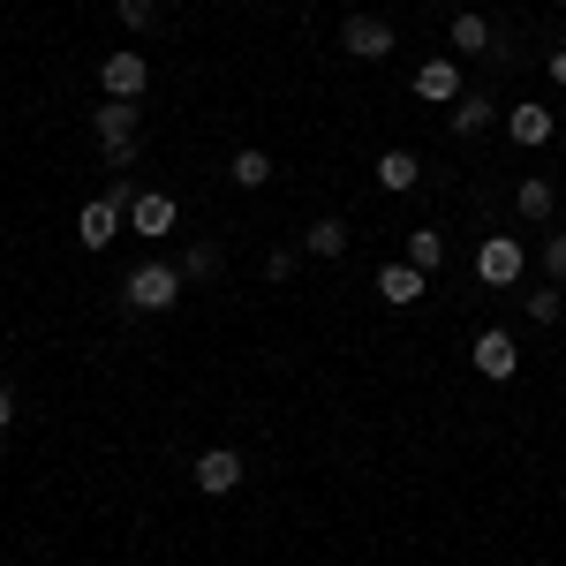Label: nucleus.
<instances>
[{
    "label": "nucleus",
    "mask_w": 566,
    "mask_h": 566,
    "mask_svg": "<svg viewBox=\"0 0 566 566\" xmlns=\"http://www.w3.org/2000/svg\"><path fill=\"white\" fill-rule=\"evenodd\" d=\"M122 303L129 310H175L181 303V264H136L122 280Z\"/></svg>",
    "instance_id": "obj_1"
},
{
    "label": "nucleus",
    "mask_w": 566,
    "mask_h": 566,
    "mask_svg": "<svg viewBox=\"0 0 566 566\" xmlns=\"http://www.w3.org/2000/svg\"><path fill=\"white\" fill-rule=\"evenodd\" d=\"M122 219H129V189H106V197H91V205H84V219H76L84 250H106V242L122 234Z\"/></svg>",
    "instance_id": "obj_2"
},
{
    "label": "nucleus",
    "mask_w": 566,
    "mask_h": 566,
    "mask_svg": "<svg viewBox=\"0 0 566 566\" xmlns=\"http://www.w3.org/2000/svg\"><path fill=\"white\" fill-rule=\"evenodd\" d=\"M340 45H348L355 61H392V23L386 15H348V23H340Z\"/></svg>",
    "instance_id": "obj_3"
},
{
    "label": "nucleus",
    "mask_w": 566,
    "mask_h": 566,
    "mask_svg": "<svg viewBox=\"0 0 566 566\" xmlns=\"http://www.w3.org/2000/svg\"><path fill=\"white\" fill-rule=\"evenodd\" d=\"M522 242H514V234H491V242H483L476 250V280L483 287H514V280H522Z\"/></svg>",
    "instance_id": "obj_4"
},
{
    "label": "nucleus",
    "mask_w": 566,
    "mask_h": 566,
    "mask_svg": "<svg viewBox=\"0 0 566 566\" xmlns=\"http://www.w3.org/2000/svg\"><path fill=\"white\" fill-rule=\"evenodd\" d=\"M234 483H242V453H234V446H205V453H197V491H205V499H227Z\"/></svg>",
    "instance_id": "obj_5"
},
{
    "label": "nucleus",
    "mask_w": 566,
    "mask_h": 566,
    "mask_svg": "<svg viewBox=\"0 0 566 566\" xmlns=\"http://www.w3.org/2000/svg\"><path fill=\"white\" fill-rule=\"evenodd\" d=\"M129 227L144 234V242H167V234H175V197H167V189H144V197H129Z\"/></svg>",
    "instance_id": "obj_6"
},
{
    "label": "nucleus",
    "mask_w": 566,
    "mask_h": 566,
    "mask_svg": "<svg viewBox=\"0 0 566 566\" xmlns=\"http://www.w3.org/2000/svg\"><path fill=\"white\" fill-rule=\"evenodd\" d=\"M98 84H106V98H144V84H151V69H144V53H106Z\"/></svg>",
    "instance_id": "obj_7"
},
{
    "label": "nucleus",
    "mask_w": 566,
    "mask_h": 566,
    "mask_svg": "<svg viewBox=\"0 0 566 566\" xmlns=\"http://www.w3.org/2000/svg\"><path fill=\"white\" fill-rule=\"evenodd\" d=\"M423 287H431V272H416V264H408V258H400V264H378V295H386L392 310L423 303Z\"/></svg>",
    "instance_id": "obj_8"
},
{
    "label": "nucleus",
    "mask_w": 566,
    "mask_h": 566,
    "mask_svg": "<svg viewBox=\"0 0 566 566\" xmlns=\"http://www.w3.org/2000/svg\"><path fill=\"white\" fill-rule=\"evenodd\" d=\"M136 122H144V98H106V106H91V129H98V144H122V136H136Z\"/></svg>",
    "instance_id": "obj_9"
},
{
    "label": "nucleus",
    "mask_w": 566,
    "mask_h": 566,
    "mask_svg": "<svg viewBox=\"0 0 566 566\" xmlns=\"http://www.w3.org/2000/svg\"><path fill=\"white\" fill-rule=\"evenodd\" d=\"M476 370L483 378H514V370H522V348L491 325V333H476Z\"/></svg>",
    "instance_id": "obj_10"
},
{
    "label": "nucleus",
    "mask_w": 566,
    "mask_h": 566,
    "mask_svg": "<svg viewBox=\"0 0 566 566\" xmlns=\"http://www.w3.org/2000/svg\"><path fill=\"white\" fill-rule=\"evenodd\" d=\"M416 98L453 106V98H461V69H453V61H423V69H416Z\"/></svg>",
    "instance_id": "obj_11"
},
{
    "label": "nucleus",
    "mask_w": 566,
    "mask_h": 566,
    "mask_svg": "<svg viewBox=\"0 0 566 566\" xmlns=\"http://www.w3.org/2000/svg\"><path fill=\"white\" fill-rule=\"evenodd\" d=\"M491 122H499V106H491L483 91H461V98H453V129L461 136H483Z\"/></svg>",
    "instance_id": "obj_12"
},
{
    "label": "nucleus",
    "mask_w": 566,
    "mask_h": 566,
    "mask_svg": "<svg viewBox=\"0 0 566 566\" xmlns=\"http://www.w3.org/2000/svg\"><path fill=\"white\" fill-rule=\"evenodd\" d=\"M506 136L536 151V144H552V114H544V106H514V114H506Z\"/></svg>",
    "instance_id": "obj_13"
},
{
    "label": "nucleus",
    "mask_w": 566,
    "mask_h": 566,
    "mask_svg": "<svg viewBox=\"0 0 566 566\" xmlns=\"http://www.w3.org/2000/svg\"><path fill=\"white\" fill-rule=\"evenodd\" d=\"M416 181H423V159H416V151H386V159H378V189L400 197V189H416Z\"/></svg>",
    "instance_id": "obj_14"
},
{
    "label": "nucleus",
    "mask_w": 566,
    "mask_h": 566,
    "mask_svg": "<svg viewBox=\"0 0 566 566\" xmlns=\"http://www.w3.org/2000/svg\"><path fill=\"white\" fill-rule=\"evenodd\" d=\"M227 175H234V189H264V181H272V159H264L258 144H242V151L227 159Z\"/></svg>",
    "instance_id": "obj_15"
},
{
    "label": "nucleus",
    "mask_w": 566,
    "mask_h": 566,
    "mask_svg": "<svg viewBox=\"0 0 566 566\" xmlns=\"http://www.w3.org/2000/svg\"><path fill=\"white\" fill-rule=\"evenodd\" d=\"M303 250H310V258H340V250H348V227H340V219H310Z\"/></svg>",
    "instance_id": "obj_16"
},
{
    "label": "nucleus",
    "mask_w": 566,
    "mask_h": 566,
    "mask_svg": "<svg viewBox=\"0 0 566 566\" xmlns=\"http://www.w3.org/2000/svg\"><path fill=\"white\" fill-rule=\"evenodd\" d=\"M408 264H416V272H438V264H446V234H438V227H408Z\"/></svg>",
    "instance_id": "obj_17"
},
{
    "label": "nucleus",
    "mask_w": 566,
    "mask_h": 566,
    "mask_svg": "<svg viewBox=\"0 0 566 566\" xmlns=\"http://www.w3.org/2000/svg\"><path fill=\"white\" fill-rule=\"evenodd\" d=\"M514 212H522V219H552V212H559V189H552V181H522Z\"/></svg>",
    "instance_id": "obj_18"
},
{
    "label": "nucleus",
    "mask_w": 566,
    "mask_h": 566,
    "mask_svg": "<svg viewBox=\"0 0 566 566\" xmlns=\"http://www.w3.org/2000/svg\"><path fill=\"white\" fill-rule=\"evenodd\" d=\"M453 45H461V53H499V45H491V23H483V15H453Z\"/></svg>",
    "instance_id": "obj_19"
},
{
    "label": "nucleus",
    "mask_w": 566,
    "mask_h": 566,
    "mask_svg": "<svg viewBox=\"0 0 566 566\" xmlns=\"http://www.w3.org/2000/svg\"><path fill=\"white\" fill-rule=\"evenodd\" d=\"M212 272H219V250H212V242H197V250L181 258V280H212Z\"/></svg>",
    "instance_id": "obj_20"
},
{
    "label": "nucleus",
    "mask_w": 566,
    "mask_h": 566,
    "mask_svg": "<svg viewBox=\"0 0 566 566\" xmlns=\"http://www.w3.org/2000/svg\"><path fill=\"white\" fill-rule=\"evenodd\" d=\"M528 317H536V325H559V287H536V295H528Z\"/></svg>",
    "instance_id": "obj_21"
},
{
    "label": "nucleus",
    "mask_w": 566,
    "mask_h": 566,
    "mask_svg": "<svg viewBox=\"0 0 566 566\" xmlns=\"http://www.w3.org/2000/svg\"><path fill=\"white\" fill-rule=\"evenodd\" d=\"M544 272H552V280H559V287H566V227H559V234H552V242H544Z\"/></svg>",
    "instance_id": "obj_22"
},
{
    "label": "nucleus",
    "mask_w": 566,
    "mask_h": 566,
    "mask_svg": "<svg viewBox=\"0 0 566 566\" xmlns=\"http://www.w3.org/2000/svg\"><path fill=\"white\" fill-rule=\"evenodd\" d=\"M264 280L287 287V280H295V250H272V258H264Z\"/></svg>",
    "instance_id": "obj_23"
},
{
    "label": "nucleus",
    "mask_w": 566,
    "mask_h": 566,
    "mask_svg": "<svg viewBox=\"0 0 566 566\" xmlns=\"http://www.w3.org/2000/svg\"><path fill=\"white\" fill-rule=\"evenodd\" d=\"M114 8H122V23H129V31H144V23H151V8H159V0H114Z\"/></svg>",
    "instance_id": "obj_24"
},
{
    "label": "nucleus",
    "mask_w": 566,
    "mask_h": 566,
    "mask_svg": "<svg viewBox=\"0 0 566 566\" xmlns=\"http://www.w3.org/2000/svg\"><path fill=\"white\" fill-rule=\"evenodd\" d=\"M106 151V167H136V136H122V144H98Z\"/></svg>",
    "instance_id": "obj_25"
},
{
    "label": "nucleus",
    "mask_w": 566,
    "mask_h": 566,
    "mask_svg": "<svg viewBox=\"0 0 566 566\" xmlns=\"http://www.w3.org/2000/svg\"><path fill=\"white\" fill-rule=\"evenodd\" d=\"M8 423H15V392L0 386V431H8Z\"/></svg>",
    "instance_id": "obj_26"
},
{
    "label": "nucleus",
    "mask_w": 566,
    "mask_h": 566,
    "mask_svg": "<svg viewBox=\"0 0 566 566\" xmlns=\"http://www.w3.org/2000/svg\"><path fill=\"white\" fill-rule=\"evenodd\" d=\"M552 84H566V45H559V53H552Z\"/></svg>",
    "instance_id": "obj_27"
}]
</instances>
